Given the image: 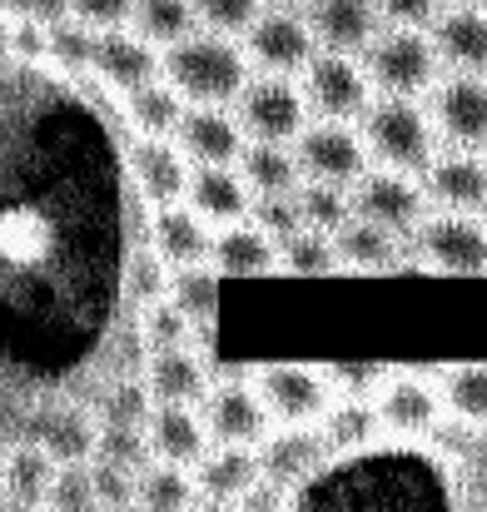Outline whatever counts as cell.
I'll return each instance as SVG.
<instances>
[{
  "instance_id": "17",
  "label": "cell",
  "mask_w": 487,
  "mask_h": 512,
  "mask_svg": "<svg viewBox=\"0 0 487 512\" xmlns=\"http://www.w3.org/2000/svg\"><path fill=\"white\" fill-rule=\"evenodd\" d=\"M433 209H458V214H487V155L448 145L423 174Z\"/></svg>"
},
{
  "instance_id": "32",
  "label": "cell",
  "mask_w": 487,
  "mask_h": 512,
  "mask_svg": "<svg viewBox=\"0 0 487 512\" xmlns=\"http://www.w3.org/2000/svg\"><path fill=\"white\" fill-rule=\"evenodd\" d=\"M125 115L140 135H179L184 115H189V100L169 85V80H155L135 95H125Z\"/></svg>"
},
{
  "instance_id": "1",
  "label": "cell",
  "mask_w": 487,
  "mask_h": 512,
  "mask_svg": "<svg viewBox=\"0 0 487 512\" xmlns=\"http://www.w3.org/2000/svg\"><path fill=\"white\" fill-rule=\"evenodd\" d=\"M164 80L189 105H234L244 95V85L254 80V60L239 35L194 30L189 40L164 50Z\"/></svg>"
},
{
  "instance_id": "22",
  "label": "cell",
  "mask_w": 487,
  "mask_h": 512,
  "mask_svg": "<svg viewBox=\"0 0 487 512\" xmlns=\"http://www.w3.org/2000/svg\"><path fill=\"white\" fill-rule=\"evenodd\" d=\"M194 478H199V498L209 508H239V498L264 478V458H259V448L214 443L204 453V463L194 468Z\"/></svg>"
},
{
  "instance_id": "2",
  "label": "cell",
  "mask_w": 487,
  "mask_h": 512,
  "mask_svg": "<svg viewBox=\"0 0 487 512\" xmlns=\"http://www.w3.org/2000/svg\"><path fill=\"white\" fill-rule=\"evenodd\" d=\"M363 140H368L378 165L428 174V165L438 160L443 135L433 125V110L418 105V95H378L363 115Z\"/></svg>"
},
{
  "instance_id": "31",
  "label": "cell",
  "mask_w": 487,
  "mask_h": 512,
  "mask_svg": "<svg viewBox=\"0 0 487 512\" xmlns=\"http://www.w3.org/2000/svg\"><path fill=\"white\" fill-rule=\"evenodd\" d=\"M0 249H5V259H10L15 269H30V264H40V259L55 249V229H50V219H45L40 209L10 204L5 219H0Z\"/></svg>"
},
{
  "instance_id": "19",
  "label": "cell",
  "mask_w": 487,
  "mask_h": 512,
  "mask_svg": "<svg viewBox=\"0 0 487 512\" xmlns=\"http://www.w3.org/2000/svg\"><path fill=\"white\" fill-rule=\"evenodd\" d=\"M100 428H105V418H95L75 403H50V408L35 413L25 438L40 443L55 463H90L95 448H100Z\"/></svg>"
},
{
  "instance_id": "27",
  "label": "cell",
  "mask_w": 487,
  "mask_h": 512,
  "mask_svg": "<svg viewBox=\"0 0 487 512\" xmlns=\"http://www.w3.org/2000/svg\"><path fill=\"white\" fill-rule=\"evenodd\" d=\"M145 383L155 388L160 403H204V393L214 388L209 383V368L199 363V353L189 343L179 348H155L145 358Z\"/></svg>"
},
{
  "instance_id": "4",
  "label": "cell",
  "mask_w": 487,
  "mask_h": 512,
  "mask_svg": "<svg viewBox=\"0 0 487 512\" xmlns=\"http://www.w3.org/2000/svg\"><path fill=\"white\" fill-rule=\"evenodd\" d=\"M413 254L433 274H487V214H458V209H433L413 229Z\"/></svg>"
},
{
  "instance_id": "49",
  "label": "cell",
  "mask_w": 487,
  "mask_h": 512,
  "mask_svg": "<svg viewBox=\"0 0 487 512\" xmlns=\"http://www.w3.org/2000/svg\"><path fill=\"white\" fill-rule=\"evenodd\" d=\"M95 463V488H100V508H135V493H140V473H130V468H115V463H100V458H90Z\"/></svg>"
},
{
  "instance_id": "7",
  "label": "cell",
  "mask_w": 487,
  "mask_h": 512,
  "mask_svg": "<svg viewBox=\"0 0 487 512\" xmlns=\"http://www.w3.org/2000/svg\"><path fill=\"white\" fill-rule=\"evenodd\" d=\"M353 214L358 219H373L403 239H413V229L433 214V199H428V184L423 174H408V170H368L358 184H353Z\"/></svg>"
},
{
  "instance_id": "40",
  "label": "cell",
  "mask_w": 487,
  "mask_h": 512,
  "mask_svg": "<svg viewBox=\"0 0 487 512\" xmlns=\"http://www.w3.org/2000/svg\"><path fill=\"white\" fill-rule=\"evenodd\" d=\"M219 269L214 264H194V269H174V279H169V299L194 319V324H204L209 314H214V304H219Z\"/></svg>"
},
{
  "instance_id": "26",
  "label": "cell",
  "mask_w": 487,
  "mask_h": 512,
  "mask_svg": "<svg viewBox=\"0 0 487 512\" xmlns=\"http://www.w3.org/2000/svg\"><path fill=\"white\" fill-rule=\"evenodd\" d=\"M448 70L487 75V5H443L428 25Z\"/></svg>"
},
{
  "instance_id": "8",
  "label": "cell",
  "mask_w": 487,
  "mask_h": 512,
  "mask_svg": "<svg viewBox=\"0 0 487 512\" xmlns=\"http://www.w3.org/2000/svg\"><path fill=\"white\" fill-rule=\"evenodd\" d=\"M274 423H324L328 413L338 408V383L333 368H309V363H269L254 373Z\"/></svg>"
},
{
  "instance_id": "25",
  "label": "cell",
  "mask_w": 487,
  "mask_h": 512,
  "mask_svg": "<svg viewBox=\"0 0 487 512\" xmlns=\"http://www.w3.org/2000/svg\"><path fill=\"white\" fill-rule=\"evenodd\" d=\"M184 204H194V209L219 229V224L249 219V214H254V204H259V194H254V184L244 179L239 165H194L189 199H184Z\"/></svg>"
},
{
  "instance_id": "38",
  "label": "cell",
  "mask_w": 487,
  "mask_h": 512,
  "mask_svg": "<svg viewBox=\"0 0 487 512\" xmlns=\"http://www.w3.org/2000/svg\"><path fill=\"white\" fill-rule=\"evenodd\" d=\"M169 279H174V269L160 259L155 244H150V249H135V254L125 259V299L140 304V309L169 299Z\"/></svg>"
},
{
  "instance_id": "52",
  "label": "cell",
  "mask_w": 487,
  "mask_h": 512,
  "mask_svg": "<svg viewBox=\"0 0 487 512\" xmlns=\"http://www.w3.org/2000/svg\"><path fill=\"white\" fill-rule=\"evenodd\" d=\"M388 25H433L443 0H378Z\"/></svg>"
},
{
  "instance_id": "30",
  "label": "cell",
  "mask_w": 487,
  "mask_h": 512,
  "mask_svg": "<svg viewBox=\"0 0 487 512\" xmlns=\"http://www.w3.org/2000/svg\"><path fill=\"white\" fill-rule=\"evenodd\" d=\"M199 478L194 468H179V463H150L140 473V493H135V508L140 512H199Z\"/></svg>"
},
{
  "instance_id": "20",
  "label": "cell",
  "mask_w": 487,
  "mask_h": 512,
  "mask_svg": "<svg viewBox=\"0 0 487 512\" xmlns=\"http://www.w3.org/2000/svg\"><path fill=\"white\" fill-rule=\"evenodd\" d=\"M150 244L160 249L169 269H194L214 264V224L194 204H164L150 219Z\"/></svg>"
},
{
  "instance_id": "18",
  "label": "cell",
  "mask_w": 487,
  "mask_h": 512,
  "mask_svg": "<svg viewBox=\"0 0 487 512\" xmlns=\"http://www.w3.org/2000/svg\"><path fill=\"white\" fill-rule=\"evenodd\" d=\"M214 269L229 274V279H264V274L284 269L279 234H269L254 214L234 219V224H219L214 229Z\"/></svg>"
},
{
  "instance_id": "5",
  "label": "cell",
  "mask_w": 487,
  "mask_h": 512,
  "mask_svg": "<svg viewBox=\"0 0 487 512\" xmlns=\"http://www.w3.org/2000/svg\"><path fill=\"white\" fill-rule=\"evenodd\" d=\"M299 85H304V95H309L314 120H348V125L363 120L368 105H373V95H378L368 65H363L358 55H343V50H319V55L304 65Z\"/></svg>"
},
{
  "instance_id": "12",
  "label": "cell",
  "mask_w": 487,
  "mask_h": 512,
  "mask_svg": "<svg viewBox=\"0 0 487 512\" xmlns=\"http://www.w3.org/2000/svg\"><path fill=\"white\" fill-rule=\"evenodd\" d=\"M204 418H209L214 443H239V448H259L274 423L254 378H219L204 393Z\"/></svg>"
},
{
  "instance_id": "47",
  "label": "cell",
  "mask_w": 487,
  "mask_h": 512,
  "mask_svg": "<svg viewBox=\"0 0 487 512\" xmlns=\"http://www.w3.org/2000/svg\"><path fill=\"white\" fill-rule=\"evenodd\" d=\"M135 10H140V0H65V15H75L80 25H90L100 35L135 25Z\"/></svg>"
},
{
  "instance_id": "21",
  "label": "cell",
  "mask_w": 487,
  "mask_h": 512,
  "mask_svg": "<svg viewBox=\"0 0 487 512\" xmlns=\"http://www.w3.org/2000/svg\"><path fill=\"white\" fill-rule=\"evenodd\" d=\"M309 25L319 35V50L363 55L388 20H383V5L378 0H314L309 5Z\"/></svg>"
},
{
  "instance_id": "46",
  "label": "cell",
  "mask_w": 487,
  "mask_h": 512,
  "mask_svg": "<svg viewBox=\"0 0 487 512\" xmlns=\"http://www.w3.org/2000/svg\"><path fill=\"white\" fill-rule=\"evenodd\" d=\"M378 428H383V418H378V408H363V398L338 403V408L324 418V433H328L333 448H343V443H368Z\"/></svg>"
},
{
  "instance_id": "48",
  "label": "cell",
  "mask_w": 487,
  "mask_h": 512,
  "mask_svg": "<svg viewBox=\"0 0 487 512\" xmlns=\"http://www.w3.org/2000/svg\"><path fill=\"white\" fill-rule=\"evenodd\" d=\"M5 50L15 60H50V25L45 20H30V15H10L5 25Z\"/></svg>"
},
{
  "instance_id": "50",
  "label": "cell",
  "mask_w": 487,
  "mask_h": 512,
  "mask_svg": "<svg viewBox=\"0 0 487 512\" xmlns=\"http://www.w3.org/2000/svg\"><path fill=\"white\" fill-rule=\"evenodd\" d=\"M254 219L269 229V234H279V239H289L294 229H304V209H299V194H269V199H259L254 204Z\"/></svg>"
},
{
  "instance_id": "41",
  "label": "cell",
  "mask_w": 487,
  "mask_h": 512,
  "mask_svg": "<svg viewBox=\"0 0 487 512\" xmlns=\"http://www.w3.org/2000/svg\"><path fill=\"white\" fill-rule=\"evenodd\" d=\"M155 408H160V398H155V388L145 378H120V383H110V393L100 403V418L105 423H125V428H150Z\"/></svg>"
},
{
  "instance_id": "55",
  "label": "cell",
  "mask_w": 487,
  "mask_h": 512,
  "mask_svg": "<svg viewBox=\"0 0 487 512\" xmlns=\"http://www.w3.org/2000/svg\"><path fill=\"white\" fill-rule=\"evenodd\" d=\"M269 5H284V10H309L314 0H269Z\"/></svg>"
},
{
  "instance_id": "15",
  "label": "cell",
  "mask_w": 487,
  "mask_h": 512,
  "mask_svg": "<svg viewBox=\"0 0 487 512\" xmlns=\"http://www.w3.org/2000/svg\"><path fill=\"white\" fill-rule=\"evenodd\" d=\"M174 140L194 165H239L249 150V130L234 105H189Z\"/></svg>"
},
{
  "instance_id": "39",
  "label": "cell",
  "mask_w": 487,
  "mask_h": 512,
  "mask_svg": "<svg viewBox=\"0 0 487 512\" xmlns=\"http://www.w3.org/2000/svg\"><path fill=\"white\" fill-rule=\"evenodd\" d=\"M95 50H100V30L80 25L75 15L50 20V60H55L60 70H70V75L95 70Z\"/></svg>"
},
{
  "instance_id": "34",
  "label": "cell",
  "mask_w": 487,
  "mask_h": 512,
  "mask_svg": "<svg viewBox=\"0 0 487 512\" xmlns=\"http://www.w3.org/2000/svg\"><path fill=\"white\" fill-rule=\"evenodd\" d=\"M135 30H140L145 40H155L160 50H174L179 40H189V35L204 30V25H199V5H194V0H140Z\"/></svg>"
},
{
  "instance_id": "28",
  "label": "cell",
  "mask_w": 487,
  "mask_h": 512,
  "mask_svg": "<svg viewBox=\"0 0 487 512\" xmlns=\"http://www.w3.org/2000/svg\"><path fill=\"white\" fill-rule=\"evenodd\" d=\"M333 239H338L343 269L383 274V269H393V264L403 259V234H393V229H383V224H373V219H358V214H353Z\"/></svg>"
},
{
  "instance_id": "11",
  "label": "cell",
  "mask_w": 487,
  "mask_h": 512,
  "mask_svg": "<svg viewBox=\"0 0 487 512\" xmlns=\"http://www.w3.org/2000/svg\"><path fill=\"white\" fill-rule=\"evenodd\" d=\"M428 110H433V125L448 145L487 150V75L448 70L428 90Z\"/></svg>"
},
{
  "instance_id": "3",
  "label": "cell",
  "mask_w": 487,
  "mask_h": 512,
  "mask_svg": "<svg viewBox=\"0 0 487 512\" xmlns=\"http://www.w3.org/2000/svg\"><path fill=\"white\" fill-rule=\"evenodd\" d=\"M378 95H428L443 80V50L428 25H383L363 50Z\"/></svg>"
},
{
  "instance_id": "14",
  "label": "cell",
  "mask_w": 487,
  "mask_h": 512,
  "mask_svg": "<svg viewBox=\"0 0 487 512\" xmlns=\"http://www.w3.org/2000/svg\"><path fill=\"white\" fill-rule=\"evenodd\" d=\"M130 179L155 209L184 204L189 199V179H194V160L179 150L174 135H140L130 145Z\"/></svg>"
},
{
  "instance_id": "44",
  "label": "cell",
  "mask_w": 487,
  "mask_h": 512,
  "mask_svg": "<svg viewBox=\"0 0 487 512\" xmlns=\"http://www.w3.org/2000/svg\"><path fill=\"white\" fill-rule=\"evenodd\" d=\"M189 334H194V319L174 299H160V304H150L140 314V339H145L150 353L155 348H179V343H189Z\"/></svg>"
},
{
  "instance_id": "24",
  "label": "cell",
  "mask_w": 487,
  "mask_h": 512,
  "mask_svg": "<svg viewBox=\"0 0 487 512\" xmlns=\"http://www.w3.org/2000/svg\"><path fill=\"white\" fill-rule=\"evenodd\" d=\"M333 448L324 433V423H279V433H269L264 443H259V458H264V478H274V483H299V478H309L319 463H324V453Z\"/></svg>"
},
{
  "instance_id": "53",
  "label": "cell",
  "mask_w": 487,
  "mask_h": 512,
  "mask_svg": "<svg viewBox=\"0 0 487 512\" xmlns=\"http://www.w3.org/2000/svg\"><path fill=\"white\" fill-rule=\"evenodd\" d=\"M279 503H284V483L259 478V483L239 498V508H234V512H279Z\"/></svg>"
},
{
  "instance_id": "10",
  "label": "cell",
  "mask_w": 487,
  "mask_h": 512,
  "mask_svg": "<svg viewBox=\"0 0 487 512\" xmlns=\"http://www.w3.org/2000/svg\"><path fill=\"white\" fill-rule=\"evenodd\" d=\"M304 179H324V184H358L368 174V140L348 125V120H309V130L294 140Z\"/></svg>"
},
{
  "instance_id": "23",
  "label": "cell",
  "mask_w": 487,
  "mask_h": 512,
  "mask_svg": "<svg viewBox=\"0 0 487 512\" xmlns=\"http://www.w3.org/2000/svg\"><path fill=\"white\" fill-rule=\"evenodd\" d=\"M145 433H150L155 463H179V468H199L214 443L209 418L194 413V403H160Z\"/></svg>"
},
{
  "instance_id": "36",
  "label": "cell",
  "mask_w": 487,
  "mask_h": 512,
  "mask_svg": "<svg viewBox=\"0 0 487 512\" xmlns=\"http://www.w3.org/2000/svg\"><path fill=\"white\" fill-rule=\"evenodd\" d=\"M443 403L458 423L487 428V363H458L443 373Z\"/></svg>"
},
{
  "instance_id": "6",
  "label": "cell",
  "mask_w": 487,
  "mask_h": 512,
  "mask_svg": "<svg viewBox=\"0 0 487 512\" xmlns=\"http://www.w3.org/2000/svg\"><path fill=\"white\" fill-rule=\"evenodd\" d=\"M234 110H239L249 140H284V145H294L314 115L304 85L294 75H269V70H254V80L244 85Z\"/></svg>"
},
{
  "instance_id": "42",
  "label": "cell",
  "mask_w": 487,
  "mask_h": 512,
  "mask_svg": "<svg viewBox=\"0 0 487 512\" xmlns=\"http://www.w3.org/2000/svg\"><path fill=\"white\" fill-rule=\"evenodd\" d=\"M45 508L50 512H105L100 508V488H95V463H60Z\"/></svg>"
},
{
  "instance_id": "43",
  "label": "cell",
  "mask_w": 487,
  "mask_h": 512,
  "mask_svg": "<svg viewBox=\"0 0 487 512\" xmlns=\"http://www.w3.org/2000/svg\"><path fill=\"white\" fill-rule=\"evenodd\" d=\"M95 458H100V463H115V468H130V473H145V468L155 463V448H150V433H145V428L105 423Z\"/></svg>"
},
{
  "instance_id": "13",
  "label": "cell",
  "mask_w": 487,
  "mask_h": 512,
  "mask_svg": "<svg viewBox=\"0 0 487 512\" xmlns=\"http://www.w3.org/2000/svg\"><path fill=\"white\" fill-rule=\"evenodd\" d=\"M373 408H378L383 428H388V433H403V438L433 433L438 418L448 413L443 383H433V378H423V373H388L383 388L373 393Z\"/></svg>"
},
{
  "instance_id": "51",
  "label": "cell",
  "mask_w": 487,
  "mask_h": 512,
  "mask_svg": "<svg viewBox=\"0 0 487 512\" xmlns=\"http://www.w3.org/2000/svg\"><path fill=\"white\" fill-rule=\"evenodd\" d=\"M383 378H388V373H383L378 363H363V368H358V363H338V368H333V383H338V393H343V398L378 393V388H383Z\"/></svg>"
},
{
  "instance_id": "16",
  "label": "cell",
  "mask_w": 487,
  "mask_h": 512,
  "mask_svg": "<svg viewBox=\"0 0 487 512\" xmlns=\"http://www.w3.org/2000/svg\"><path fill=\"white\" fill-rule=\"evenodd\" d=\"M95 75H100L110 90L135 95V90L164 80V50L155 40H145L135 25L105 30V35H100V50H95Z\"/></svg>"
},
{
  "instance_id": "35",
  "label": "cell",
  "mask_w": 487,
  "mask_h": 512,
  "mask_svg": "<svg viewBox=\"0 0 487 512\" xmlns=\"http://www.w3.org/2000/svg\"><path fill=\"white\" fill-rule=\"evenodd\" d=\"M279 254H284V269L299 274V279H319V274L343 269L338 239H333L328 229H314V224H304V229H294L289 239H279Z\"/></svg>"
},
{
  "instance_id": "37",
  "label": "cell",
  "mask_w": 487,
  "mask_h": 512,
  "mask_svg": "<svg viewBox=\"0 0 487 512\" xmlns=\"http://www.w3.org/2000/svg\"><path fill=\"white\" fill-rule=\"evenodd\" d=\"M299 209H304V224L338 234L353 219V189L348 184H324V179H304L299 184Z\"/></svg>"
},
{
  "instance_id": "9",
  "label": "cell",
  "mask_w": 487,
  "mask_h": 512,
  "mask_svg": "<svg viewBox=\"0 0 487 512\" xmlns=\"http://www.w3.org/2000/svg\"><path fill=\"white\" fill-rule=\"evenodd\" d=\"M244 50H249L254 70H269V75H304V65L319 55V35H314V25H309V10L269 5V10L249 25Z\"/></svg>"
},
{
  "instance_id": "54",
  "label": "cell",
  "mask_w": 487,
  "mask_h": 512,
  "mask_svg": "<svg viewBox=\"0 0 487 512\" xmlns=\"http://www.w3.org/2000/svg\"><path fill=\"white\" fill-rule=\"evenodd\" d=\"M5 512H50L45 503H20V498H5Z\"/></svg>"
},
{
  "instance_id": "45",
  "label": "cell",
  "mask_w": 487,
  "mask_h": 512,
  "mask_svg": "<svg viewBox=\"0 0 487 512\" xmlns=\"http://www.w3.org/2000/svg\"><path fill=\"white\" fill-rule=\"evenodd\" d=\"M199 5V25L219 30V35H249V25L269 10V0H194Z\"/></svg>"
},
{
  "instance_id": "29",
  "label": "cell",
  "mask_w": 487,
  "mask_h": 512,
  "mask_svg": "<svg viewBox=\"0 0 487 512\" xmlns=\"http://www.w3.org/2000/svg\"><path fill=\"white\" fill-rule=\"evenodd\" d=\"M239 170H244V179L254 184L259 199H269V194H299V184H304L299 150L284 145V140H249Z\"/></svg>"
},
{
  "instance_id": "56",
  "label": "cell",
  "mask_w": 487,
  "mask_h": 512,
  "mask_svg": "<svg viewBox=\"0 0 487 512\" xmlns=\"http://www.w3.org/2000/svg\"><path fill=\"white\" fill-rule=\"evenodd\" d=\"M453 5H487V0H453Z\"/></svg>"
},
{
  "instance_id": "57",
  "label": "cell",
  "mask_w": 487,
  "mask_h": 512,
  "mask_svg": "<svg viewBox=\"0 0 487 512\" xmlns=\"http://www.w3.org/2000/svg\"><path fill=\"white\" fill-rule=\"evenodd\" d=\"M110 512H140V508H110Z\"/></svg>"
},
{
  "instance_id": "33",
  "label": "cell",
  "mask_w": 487,
  "mask_h": 512,
  "mask_svg": "<svg viewBox=\"0 0 487 512\" xmlns=\"http://www.w3.org/2000/svg\"><path fill=\"white\" fill-rule=\"evenodd\" d=\"M55 458L40 448V443H15L5 453V498H20V503H45L50 498V483H55Z\"/></svg>"
}]
</instances>
